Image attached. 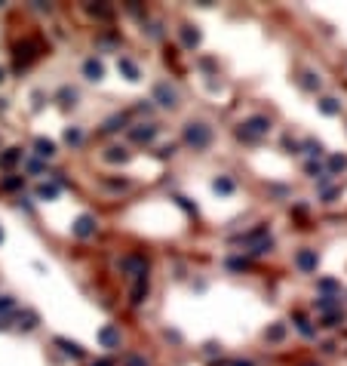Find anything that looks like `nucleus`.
<instances>
[{
	"mask_svg": "<svg viewBox=\"0 0 347 366\" xmlns=\"http://www.w3.org/2000/svg\"><path fill=\"white\" fill-rule=\"evenodd\" d=\"M283 336H286V326H283V323H277V326L267 329V339H270V342H280Z\"/></svg>",
	"mask_w": 347,
	"mask_h": 366,
	"instance_id": "nucleus-20",
	"label": "nucleus"
},
{
	"mask_svg": "<svg viewBox=\"0 0 347 366\" xmlns=\"http://www.w3.org/2000/svg\"><path fill=\"white\" fill-rule=\"evenodd\" d=\"M6 311H12V299H6V296H0V317L6 314Z\"/></svg>",
	"mask_w": 347,
	"mask_h": 366,
	"instance_id": "nucleus-28",
	"label": "nucleus"
},
{
	"mask_svg": "<svg viewBox=\"0 0 347 366\" xmlns=\"http://www.w3.org/2000/svg\"><path fill=\"white\" fill-rule=\"evenodd\" d=\"M93 12L96 15H111V9H105V6H93Z\"/></svg>",
	"mask_w": 347,
	"mask_h": 366,
	"instance_id": "nucleus-33",
	"label": "nucleus"
},
{
	"mask_svg": "<svg viewBox=\"0 0 347 366\" xmlns=\"http://www.w3.org/2000/svg\"><path fill=\"white\" fill-rule=\"evenodd\" d=\"M270 133V120L267 117H249L240 123V130H236V136L246 139V142H255V139H261Z\"/></svg>",
	"mask_w": 347,
	"mask_h": 366,
	"instance_id": "nucleus-2",
	"label": "nucleus"
},
{
	"mask_svg": "<svg viewBox=\"0 0 347 366\" xmlns=\"http://www.w3.org/2000/svg\"><path fill=\"white\" fill-rule=\"evenodd\" d=\"M65 142L68 145H80L83 142V133L80 130H65Z\"/></svg>",
	"mask_w": 347,
	"mask_h": 366,
	"instance_id": "nucleus-23",
	"label": "nucleus"
},
{
	"mask_svg": "<svg viewBox=\"0 0 347 366\" xmlns=\"http://www.w3.org/2000/svg\"><path fill=\"white\" fill-rule=\"evenodd\" d=\"M320 286H323V289H338V283H335V280H323Z\"/></svg>",
	"mask_w": 347,
	"mask_h": 366,
	"instance_id": "nucleus-32",
	"label": "nucleus"
},
{
	"mask_svg": "<svg viewBox=\"0 0 347 366\" xmlns=\"http://www.w3.org/2000/svg\"><path fill=\"white\" fill-rule=\"evenodd\" d=\"M123 123H126V117H111L105 123V133H117V130H123Z\"/></svg>",
	"mask_w": 347,
	"mask_h": 366,
	"instance_id": "nucleus-22",
	"label": "nucleus"
},
{
	"mask_svg": "<svg viewBox=\"0 0 347 366\" xmlns=\"http://www.w3.org/2000/svg\"><path fill=\"white\" fill-rule=\"evenodd\" d=\"M233 366H252V363H246V360H240V363H233Z\"/></svg>",
	"mask_w": 347,
	"mask_h": 366,
	"instance_id": "nucleus-35",
	"label": "nucleus"
},
{
	"mask_svg": "<svg viewBox=\"0 0 347 366\" xmlns=\"http://www.w3.org/2000/svg\"><path fill=\"white\" fill-rule=\"evenodd\" d=\"M304 148H307V154H314V157H320V154H323V148H320V142H307V145H304Z\"/></svg>",
	"mask_w": 347,
	"mask_h": 366,
	"instance_id": "nucleus-27",
	"label": "nucleus"
},
{
	"mask_svg": "<svg viewBox=\"0 0 347 366\" xmlns=\"http://www.w3.org/2000/svg\"><path fill=\"white\" fill-rule=\"evenodd\" d=\"M105 157L111 160V163H117V160L123 163V160H126V151H123V148H108V154H105Z\"/></svg>",
	"mask_w": 347,
	"mask_h": 366,
	"instance_id": "nucleus-24",
	"label": "nucleus"
},
{
	"mask_svg": "<svg viewBox=\"0 0 347 366\" xmlns=\"http://www.w3.org/2000/svg\"><path fill=\"white\" fill-rule=\"evenodd\" d=\"M74 234L80 237V240L93 237V234H96V218H93V215H80L77 222H74Z\"/></svg>",
	"mask_w": 347,
	"mask_h": 366,
	"instance_id": "nucleus-5",
	"label": "nucleus"
},
{
	"mask_svg": "<svg viewBox=\"0 0 347 366\" xmlns=\"http://www.w3.org/2000/svg\"><path fill=\"white\" fill-rule=\"evenodd\" d=\"M347 167V157H332V170H344Z\"/></svg>",
	"mask_w": 347,
	"mask_h": 366,
	"instance_id": "nucleus-31",
	"label": "nucleus"
},
{
	"mask_svg": "<svg viewBox=\"0 0 347 366\" xmlns=\"http://www.w3.org/2000/svg\"><path fill=\"white\" fill-rule=\"evenodd\" d=\"M335 305H338L335 296H323V299H317V308H320V311H332Z\"/></svg>",
	"mask_w": 347,
	"mask_h": 366,
	"instance_id": "nucleus-21",
	"label": "nucleus"
},
{
	"mask_svg": "<svg viewBox=\"0 0 347 366\" xmlns=\"http://www.w3.org/2000/svg\"><path fill=\"white\" fill-rule=\"evenodd\" d=\"M93 366H114L111 360H99V363H93Z\"/></svg>",
	"mask_w": 347,
	"mask_h": 366,
	"instance_id": "nucleus-34",
	"label": "nucleus"
},
{
	"mask_svg": "<svg viewBox=\"0 0 347 366\" xmlns=\"http://www.w3.org/2000/svg\"><path fill=\"white\" fill-rule=\"evenodd\" d=\"M181 40H185V46H197V43H200V31H194V28H181Z\"/></svg>",
	"mask_w": 347,
	"mask_h": 366,
	"instance_id": "nucleus-16",
	"label": "nucleus"
},
{
	"mask_svg": "<svg viewBox=\"0 0 347 366\" xmlns=\"http://www.w3.org/2000/svg\"><path fill=\"white\" fill-rule=\"evenodd\" d=\"M0 240H3V231H0Z\"/></svg>",
	"mask_w": 347,
	"mask_h": 366,
	"instance_id": "nucleus-37",
	"label": "nucleus"
},
{
	"mask_svg": "<svg viewBox=\"0 0 347 366\" xmlns=\"http://www.w3.org/2000/svg\"><path fill=\"white\" fill-rule=\"evenodd\" d=\"M34 56H37V52H34V43H19V46H15V62H19V68L28 65Z\"/></svg>",
	"mask_w": 347,
	"mask_h": 366,
	"instance_id": "nucleus-10",
	"label": "nucleus"
},
{
	"mask_svg": "<svg viewBox=\"0 0 347 366\" xmlns=\"http://www.w3.org/2000/svg\"><path fill=\"white\" fill-rule=\"evenodd\" d=\"M83 74H86V80H102L105 77V68H102L99 59H86L83 62Z\"/></svg>",
	"mask_w": 347,
	"mask_h": 366,
	"instance_id": "nucleus-7",
	"label": "nucleus"
},
{
	"mask_svg": "<svg viewBox=\"0 0 347 366\" xmlns=\"http://www.w3.org/2000/svg\"><path fill=\"white\" fill-rule=\"evenodd\" d=\"M15 320H19V329H25V333L37 326V314H34V311H22V314L15 317Z\"/></svg>",
	"mask_w": 347,
	"mask_h": 366,
	"instance_id": "nucleus-13",
	"label": "nucleus"
},
{
	"mask_svg": "<svg viewBox=\"0 0 347 366\" xmlns=\"http://www.w3.org/2000/svg\"><path fill=\"white\" fill-rule=\"evenodd\" d=\"M154 99H157L163 108H175V105H178V93H175L169 83H157V86H154Z\"/></svg>",
	"mask_w": 347,
	"mask_h": 366,
	"instance_id": "nucleus-3",
	"label": "nucleus"
},
{
	"mask_svg": "<svg viewBox=\"0 0 347 366\" xmlns=\"http://www.w3.org/2000/svg\"><path fill=\"white\" fill-rule=\"evenodd\" d=\"M3 188H6V191H15V188H22V179H19V176H12V179H3Z\"/></svg>",
	"mask_w": 347,
	"mask_h": 366,
	"instance_id": "nucleus-26",
	"label": "nucleus"
},
{
	"mask_svg": "<svg viewBox=\"0 0 347 366\" xmlns=\"http://www.w3.org/2000/svg\"><path fill=\"white\" fill-rule=\"evenodd\" d=\"M37 197H40V200H52V197H59V185H40V188H37Z\"/></svg>",
	"mask_w": 347,
	"mask_h": 366,
	"instance_id": "nucleus-17",
	"label": "nucleus"
},
{
	"mask_svg": "<svg viewBox=\"0 0 347 366\" xmlns=\"http://www.w3.org/2000/svg\"><path fill=\"white\" fill-rule=\"evenodd\" d=\"M295 323H298V329H301L304 336H314V326H310V323H307V320H304L301 314H295Z\"/></svg>",
	"mask_w": 347,
	"mask_h": 366,
	"instance_id": "nucleus-25",
	"label": "nucleus"
},
{
	"mask_svg": "<svg viewBox=\"0 0 347 366\" xmlns=\"http://www.w3.org/2000/svg\"><path fill=\"white\" fill-rule=\"evenodd\" d=\"M56 345H62V351H65V354H71V357H74V360H80V357H83V348H80V345H74V342H65V339H56Z\"/></svg>",
	"mask_w": 347,
	"mask_h": 366,
	"instance_id": "nucleus-14",
	"label": "nucleus"
},
{
	"mask_svg": "<svg viewBox=\"0 0 347 366\" xmlns=\"http://www.w3.org/2000/svg\"><path fill=\"white\" fill-rule=\"evenodd\" d=\"M19 160H22V151L19 148H6L3 154H0V170H12Z\"/></svg>",
	"mask_w": 347,
	"mask_h": 366,
	"instance_id": "nucleus-9",
	"label": "nucleus"
},
{
	"mask_svg": "<svg viewBox=\"0 0 347 366\" xmlns=\"http://www.w3.org/2000/svg\"><path fill=\"white\" fill-rule=\"evenodd\" d=\"M320 111H323V114H338L341 105H338L335 99H323V102H320Z\"/></svg>",
	"mask_w": 347,
	"mask_h": 366,
	"instance_id": "nucleus-18",
	"label": "nucleus"
},
{
	"mask_svg": "<svg viewBox=\"0 0 347 366\" xmlns=\"http://www.w3.org/2000/svg\"><path fill=\"white\" fill-rule=\"evenodd\" d=\"M304 77H307V80H304V86H307V89H314V86H320V77H314V74H304Z\"/></svg>",
	"mask_w": 347,
	"mask_h": 366,
	"instance_id": "nucleus-30",
	"label": "nucleus"
},
{
	"mask_svg": "<svg viewBox=\"0 0 347 366\" xmlns=\"http://www.w3.org/2000/svg\"><path fill=\"white\" fill-rule=\"evenodd\" d=\"M154 136H157V126L154 123H148V126L141 123V126H135V130H132V142H144V145H148Z\"/></svg>",
	"mask_w": 347,
	"mask_h": 366,
	"instance_id": "nucleus-8",
	"label": "nucleus"
},
{
	"mask_svg": "<svg viewBox=\"0 0 347 366\" xmlns=\"http://www.w3.org/2000/svg\"><path fill=\"white\" fill-rule=\"evenodd\" d=\"M0 83H3V68H0Z\"/></svg>",
	"mask_w": 347,
	"mask_h": 366,
	"instance_id": "nucleus-36",
	"label": "nucleus"
},
{
	"mask_svg": "<svg viewBox=\"0 0 347 366\" xmlns=\"http://www.w3.org/2000/svg\"><path fill=\"white\" fill-rule=\"evenodd\" d=\"M99 342L105 345V348H120V329H114V326H102L99 329Z\"/></svg>",
	"mask_w": 347,
	"mask_h": 366,
	"instance_id": "nucleus-6",
	"label": "nucleus"
},
{
	"mask_svg": "<svg viewBox=\"0 0 347 366\" xmlns=\"http://www.w3.org/2000/svg\"><path fill=\"white\" fill-rule=\"evenodd\" d=\"M117 68L126 74V80H138V68H135V62H129V59H117Z\"/></svg>",
	"mask_w": 347,
	"mask_h": 366,
	"instance_id": "nucleus-12",
	"label": "nucleus"
},
{
	"mask_svg": "<svg viewBox=\"0 0 347 366\" xmlns=\"http://www.w3.org/2000/svg\"><path fill=\"white\" fill-rule=\"evenodd\" d=\"M126 366H148V363H144V357L132 354V357H126Z\"/></svg>",
	"mask_w": 347,
	"mask_h": 366,
	"instance_id": "nucleus-29",
	"label": "nucleus"
},
{
	"mask_svg": "<svg viewBox=\"0 0 347 366\" xmlns=\"http://www.w3.org/2000/svg\"><path fill=\"white\" fill-rule=\"evenodd\" d=\"M295 265H298L304 274H314V271H317V252H314V249H298Z\"/></svg>",
	"mask_w": 347,
	"mask_h": 366,
	"instance_id": "nucleus-4",
	"label": "nucleus"
},
{
	"mask_svg": "<svg viewBox=\"0 0 347 366\" xmlns=\"http://www.w3.org/2000/svg\"><path fill=\"white\" fill-rule=\"evenodd\" d=\"M34 148H37L40 157H52V154H56V145H52L49 139H37V142H34Z\"/></svg>",
	"mask_w": 347,
	"mask_h": 366,
	"instance_id": "nucleus-15",
	"label": "nucleus"
},
{
	"mask_svg": "<svg viewBox=\"0 0 347 366\" xmlns=\"http://www.w3.org/2000/svg\"><path fill=\"white\" fill-rule=\"evenodd\" d=\"M185 142L191 145L194 151H206L209 142H212V130H209L206 123H200V120H197V123L191 120V123L185 126Z\"/></svg>",
	"mask_w": 347,
	"mask_h": 366,
	"instance_id": "nucleus-1",
	"label": "nucleus"
},
{
	"mask_svg": "<svg viewBox=\"0 0 347 366\" xmlns=\"http://www.w3.org/2000/svg\"><path fill=\"white\" fill-rule=\"evenodd\" d=\"M144 296H148V277H138L135 286H132V305H141Z\"/></svg>",
	"mask_w": 347,
	"mask_h": 366,
	"instance_id": "nucleus-11",
	"label": "nucleus"
},
{
	"mask_svg": "<svg viewBox=\"0 0 347 366\" xmlns=\"http://www.w3.org/2000/svg\"><path fill=\"white\" fill-rule=\"evenodd\" d=\"M215 191L218 194H231L233 191V182L231 179H215Z\"/></svg>",
	"mask_w": 347,
	"mask_h": 366,
	"instance_id": "nucleus-19",
	"label": "nucleus"
}]
</instances>
